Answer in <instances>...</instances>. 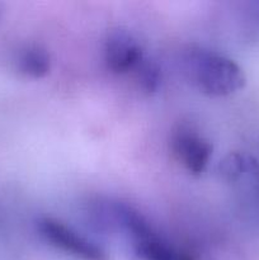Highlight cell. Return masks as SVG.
Segmentation results:
<instances>
[{"mask_svg": "<svg viewBox=\"0 0 259 260\" xmlns=\"http://www.w3.org/2000/svg\"><path fill=\"white\" fill-rule=\"evenodd\" d=\"M218 172H220L221 177L234 182L245 175L258 174L259 164L248 155L240 154V152H231L220 162Z\"/></svg>", "mask_w": 259, "mask_h": 260, "instance_id": "7", "label": "cell"}, {"mask_svg": "<svg viewBox=\"0 0 259 260\" xmlns=\"http://www.w3.org/2000/svg\"><path fill=\"white\" fill-rule=\"evenodd\" d=\"M184 66L192 83L211 96L230 95L246 83L243 69L235 61L203 48L190 50L184 58Z\"/></svg>", "mask_w": 259, "mask_h": 260, "instance_id": "1", "label": "cell"}, {"mask_svg": "<svg viewBox=\"0 0 259 260\" xmlns=\"http://www.w3.org/2000/svg\"><path fill=\"white\" fill-rule=\"evenodd\" d=\"M41 238L57 250L78 260H108L101 246L76 233L70 226L52 217H42L36 223Z\"/></svg>", "mask_w": 259, "mask_h": 260, "instance_id": "2", "label": "cell"}, {"mask_svg": "<svg viewBox=\"0 0 259 260\" xmlns=\"http://www.w3.org/2000/svg\"><path fill=\"white\" fill-rule=\"evenodd\" d=\"M144 58L142 47L131 33L123 29L109 33L104 43V61L109 70L126 74L136 69Z\"/></svg>", "mask_w": 259, "mask_h": 260, "instance_id": "4", "label": "cell"}, {"mask_svg": "<svg viewBox=\"0 0 259 260\" xmlns=\"http://www.w3.org/2000/svg\"><path fill=\"white\" fill-rule=\"evenodd\" d=\"M172 150L178 161L189 173L205 172L212 156V145L207 139L188 126H179L172 135Z\"/></svg>", "mask_w": 259, "mask_h": 260, "instance_id": "3", "label": "cell"}, {"mask_svg": "<svg viewBox=\"0 0 259 260\" xmlns=\"http://www.w3.org/2000/svg\"><path fill=\"white\" fill-rule=\"evenodd\" d=\"M18 69L29 78L40 79L47 75L51 69V57L41 46H28L18 56Z\"/></svg>", "mask_w": 259, "mask_h": 260, "instance_id": "6", "label": "cell"}, {"mask_svg": "<svg viewBox=\"0 0 259 260\" xmlns=\"http://www.w3.org/2000/svg\"><path fill=\"white\" fill-rule=\"evenodd\" d=\"M0 15H2V8H0Z\"/></svg>", "mask_w": 259, "mask_h": 260, "instance_id": "9", "label": "cell"}, {"mask_svg": "<svg viewBox=\"0 0 259 260\" xmlns=\"http://www.w3.org/2000/svg\"><path fill=\"white\" fill-rule=\"evenodd\" d=\"M130 245L137 260H193L188 254L163 240L154 229L132 240Z\"/></svg>", "mask_w": 259, "mask_h": 260, "instance_id": "5", "label": "cell"}, {"mask_svg": "<svg viewBox=\"0 0 259 260\" xmlns=\"http://www.w3.org/2000/svg\"><path fill=\"white\" fill-rule=\"evenodd\" d=\"M136 70L137 80L141 84V88L145 91L154 93L159 89L160 83H161V73L156 63L144 58L136 68Z\"/></svg>", "mask_w": 259, "mask_h": 260, "instance_id": "8", "label": "cell"}]
</instances>
